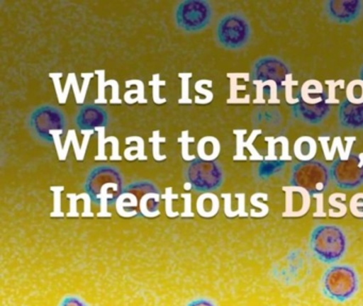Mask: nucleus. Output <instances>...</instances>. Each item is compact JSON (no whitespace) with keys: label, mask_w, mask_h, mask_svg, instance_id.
<instances>
[{"label":"nucleus","mask_w":363,"mask_h":306,"mask_svg":"<svg viewBox=\"0 0 363 306\" xmlns=\"http://www.w3.org/2000/svg\"><path fill=\"white\" fill-rule=\"evenodd\" d=\"M330 181L337 188L354 191L363 185V152L337 157L329 167Z\"/></svg>","instance_id":"obj_11"},{"label":"nucleus","mask_w":363,"mask_h":306,"mask_svg":"<svg viewBox=\"0 0 363 306\" xmlns=\"http://www.w3.org/2000/svg\"><path fill=\"white\" fill-rule=\"evenodd\" d=\"M59 306H89L82 298L77 297V295H67V297L63 298L61 301L60 305Z\"/></svg>","instance_id":"obj_21"},{"label":"nucleus","mask_w":363,"mask_h":306,"mask_svg":"<svg viewBox=\"0 0 363 306\" xmlns=\"http://www.w3.org/2000/svg\"><path fill=\"white\" fill-rule=\"evenodd\" d=\"M324 11L333 23H354L363 12V2L360 0H329L324 4Z\"/></svg>","instance_id":"obj_14"},{"label":"nucleus","mask_w":363,"mask_h":306,"mask_svg":"<svg viewBox=\"0 0 363 306\" xmlns=\"http://www.w3.org/2000/svg\"><path fill=\"white\" fill-rule=\"evenodd\" d=\"M359 76H360V80L363 81V65L362 67L360 68V72H359Z\"/></svg>","instance_id":"obj_23"},{"label":"nucleus","mask_w":363,"mask_h":306,"mask_svg":"<svg viewBox=\"0 0 363 306\" xmlns=\"http://www.w3.org/2000/svg\"><path fill=\"white\" fill-rule=\"evenodd\" d=\"M360 287L358 272L352 266L335 264L327 268L320 280L322 295L330 301L344 303L358 293Z\"/></svg>","instance_id":"obj_4"},{"label":"nucleus","mask_w":363,"mask_h":306,"mask_svg":"<svg viewBox=\"0 0 363 306\" xmlns=\"http://www.w3.org/2000/svg\"><path fill=\"white\" fill-rule=\"evenodd\" d=\"M186 306H218L216 302L212 301L208 298H196V299L191 300Z\"/></svg>","instance_id":"obj_22"},{"label":"nucleus","mask_w":363,"mask_h":306,"mask_svg":"<svg viewBox=\"0 0 363 306\" xmlns=\"http://www.w3.org/2000/svg\"><path fill=\"white\" fill-rule=\"evenodd\" d=\"M109 123L107 110L96 104H86L82 106L75 117V123L78 129L90 131L96 128H104Z\"/></svg>","instance_id":"obj_15"},{"label":"nucleus","mask_w":363,"mask_h":306,"mask_svg":"<svg viewBox=\"0 0 363 306\" xmlns=\"http://www.w3.org/2000/svg\"><path fill=\"white\" fill-rule=\"evenodd\" d=\"M347 100L354 103H363V81L356 80L347 87Z\"/></svg>","instance_id":"obj_19"},{"label":"nucleus","mask_w":363,"mask_h":306,"mask_svg":"<svg viewBox=\"0 0 363 306\" xmlns=\"http://www.w3.org/2000/svg\"><path fill=\"white\" fill-rule=\"evenodd\" d=\"M348 239L344 230L337 225H318L310 234L312 256L326 265L339 263L347 252Z\"/></svg>","instance_id":"obj_2"},{"label":"nucleus","mask_w":363,"mask_h":306,"mask_svg":"<svg viewBox=\"0 0 363 306\" xmlns=\"http://www.w3.org/2000/svg\"><path fill=\"white\" fill-rule=\"evenodd\" d=\"M67 117L61 108L44 104L31 113L29 125L33 134L42 142L54 144L56 138L67 129Z\"/></svg>","instance_id":"obj_6"},{"label":"nucleus","mask_w":363,"mask_h":306,"mask_svg":"<svg viewBox=\"0 0 363 306\" xmlns=\"http://www.w3.org/2000/svg\"><path fill=\"white\" fill-rule=\"evenodd\" d=\"M160 193L148 181L131 183L118 201V210L125 216L152 217L158 214Z\"/></svg>","instance_id":"obj_3"},{"label":"nucleus","mask_w":363,"mask_h":306,"mask_svg":"<svg viewBox=\"0 0 363 306\" xmlns=\"http://www.w3.org/2000/svg\"><path fill=\"white\" fill-rule=\"evenodd\" d=\"M250 38L252 27L242 13H228L218 21L216 40L223 48L239 50L250 42Z\"/></svg>","instance_id":"obj_7"},{"label":"nucleus","mask_w":363,"mask_h":306,"mask_svg":"<svg viewBox=\"0 0 363 306\" xmlns=\"http://www.w3.org/2000/svg\"><path fill=\"white\" fill-rule=\"evenodd\" d=\"M184 174L186 182L197 193L218 191L225 180L222 166L213 159H196L191 162Z\"/></svg>","instance_id":"obj_8"},{"label":"nucleus","mask_w":363,"mask_h":306,"mask_svg":"<svg viewBox=\"0 0 363 306\" xmlns=\"http://www.w3.org/2000/svg\"><path fill=\"white\" fill-rule=\"evenodd\" d=\"M337 119L343 129L350 131L363 130V103H354L345 99L340 104Z\"/></svg>","instance_id":"obj_16"},{"label":"nucleus","mask_w":363,"mask_h":306,"mask_svg":"<svg viewBox=\"0 0 363 306\" xmlns=\"http://www.w3.org/2000/svg\"><path fill=\"white\" fill-rule=\"evenodd\" d=\"M284 166H286V162L280 161V159H264L259 163L258 168H257V176L261 180H267V178L281 172Z\"/></svg>","instance_id":"obj_18"},{"label":"nucleus","mask_w":363,"mask_h":306,"mask_svg":"<svg viewBox=\"0 0 363 306\" xmlns=\"http://www.w3.org/2000/svg\"><path fill=\"white\" fill-rule=\"evenodd\" d=\"M350 208H352V215L363 219V193H358L352 198Z\"/></svg>","instance_id":"obj_20"},{"label":"nucleus","mask_w":363,"mask_h":306,"mask_svg":"<svg viewBox=\"0 0 363 306\" xmlns=\"http://www.w3.org/2000/svg\"><path fill=\"white\" fill-rule=\"evenodd\" d=\"M311 263L305 251L295 250L274 264L271 274L277 282L286 286L305 282L311 273Z\"/></svg>","instance_id":"obj_9"},{"label":"nucleus","mask_w":363,"mask_h":306,"mask_svg":"<svg viewBox=\"0 0 363 306\" xmlns=\"http://www.w3.org/2000/svg\"><path fill=\"white\" fill-rule=\"evenodd\" d=\"M213 8L206 0H184L175 11L178 28L190 33L203 31L211 23Z\"/></svg>","instance_id":"obj_10"},{"label":"nucleus","mask_w":363,"mask_h":306,"mask_svg":"<svg viewBox=\"0 0 363 306\" xmlns=\"http://www.w3.org/2000/svg\"><path fill=\"white\" fill-rule=\"evenodd\" d=\"M252 79L260 82L273 81L281 89L291 74V68L286 62L273 55L260 57L252 67Z\"/></svg>","instance_id":"obj_13"},{"label":"nucleus","mask_w":363,"mask_h":306,"mask_svg":"<svg viewBox=\"0 0 363 306\" xmlns=\"http://www.w3.org/2000/svg\"><path fill=\"white\" fill-rule=\"evenodd\" d=\"M124 189L122 174L110 165L97 166L91 170L84 183L86 195L99 208L116 204Z\"/></svg>","instance_id":"obj_1"},{"label":"nucleus","mask_w":363,"mask_h":306,"mask_svg":"<svg viewBox=\"0 0 363 306\" xmlns=\"http://www.w3.org/2000/svg\"><path fill=\"white\" fill-rule=\"evenodd\" d=\"M316 153L315 140L309 136H301L294 144V154L301 162L311 161Z\"/></svg>","instance_id":"obj_17"},{"label":"nucleus","mask_w":363,"mask_h":306,"mask_svg":"<svg viewBox=\"0 0 363 306\" xmlns=\"http://www.w3.org/2000/svg\"><path fill=\"white\" fill-rule=\"evenodd\" d=\"M330 182L328 166L318 159L299 162L291 168L290 185L308 195H320Z\"/></svg>","instance_id":"obj_5"},{"label":"nucleus","mask_w":363,"mask_h":306,"mask_svg":"<svg viewBox=\"0 0 363 306\" xmlns=\"http://www.w3.org/2000/svg\"><path fill=\"white\" fill-rule=\"evenodd\" d=\"M293 117L307 125H320L331 112V106L324 94L316 97H301L291 106Z\"/></svg>","instance_id":"obj_12"}]
</instances>
